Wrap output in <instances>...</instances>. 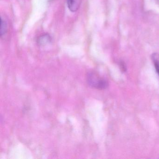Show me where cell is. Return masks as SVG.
<instances>
[{
	"instance_id": "obj_1",
	"label": "cell",
	"mask_w": 159,
	"mask_h": 159,
	"mask_svg": "<svg viewBox=\"0 0 159 159\" xmlns=\"http://www.w3.org/2000/svg\"><path fill=\"white\" fill-rule=\"evenodd\" d=\"M87 81L91 87L99 90L106 89L108 85L107 81L105 79L93 71H91L87 74Z\"/></svg>"
},
{
	"instance_id": "obj_2",
	"label": "cell",
	"mask_w": 159,
	"mask_h": 159,
	"mask_svg": "<svg viewBox=\"0 0 159 159\" xmlns=\"http://www.w3.org/2000/svg\"><path fill=\"white\" fill-rule=\"evenodd\" d=\"M82 0H67V5L70 11L72 12L77 11L81 3Z\"/></svg>"
},
{
	"instance_id": "obj_3",
	"label": "cell",
	"mask_w": 159,
	"mask_h": 159,
	"mask_svg": "<svg viewBox=\"0 0 159 159\" xmlns=\"http://www.w3.org/2000/svg\"><path fill=\"white\" fill-rule=\"evenodd\" d=\"M51 37L48 34H43L38 38L37 42L40 45H44L51 42Z\"/></svg>"
},
{
	"instance_id": "obj_4",
	"label": "cell",
	"mask_w": 159,
	"mask_h": 159,
	"mask_svg": "<svg viewBox=\"0 0 159 159\" xmlns=\"http://www.w3.org/2000/svg\"><path fill=\"white\" fill-rule=\"evenodd\" d=\"M8 30V25L7 22L4 19L1 18V30H0V34L2 37L4 36L7 33Z\"/></svg>"
},
{
	"instance_id": "obj_5",
	"label": "cell",
	"mask_w": 159,
	"mask_h": 159,
	"mask_svg": "<svg viewBox=\"0 0 159 159\" xmlns=\"http://www.w3.org/2000/svg\"><path fill=\"white\" fill-rule=\"evenodd\" d=\"M152 59L154 63V66L156 69V72L159 75V60L158 59L156 54H154L152 55Z\"/></svg>"
},
{
	"instance_id": "obj_6",
	"label": "cell",
	"mask_w": 159,
	"mask_h": 159,
	"mask_svg": "<svg viewBox=\"0 0 159 159\" xmlns=\"http://www.w3.org/2000/svg\"><path fill=\"white\" fill-rule=\"evenodd\" d=\"M156 1L157 2H158V3H159V0H156Z\"/></svg>"
}]
</instances>
